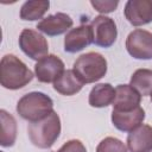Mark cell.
Here are the masks:
<instances>
[{
	"label": "cell",
	"mask_w": 152,
	"mask_h": 152,
	"mask_svg": "<svg viewBox=\"0 0 152 152\" xmlns=\"http://www.w3.org/2000/svg\"><path fill=\"white\" fill-rule=\"evenodd\" d=\"M33 78L32 71L15 55L8 53L0 62V83L4 88L17 90L24 88Z\"/></svg>",
	"instance_id": "1"
},
{
	"label": "cell",
	"mask_w": 152,
	"mask_h": 152,
	"mask_svg": "<svg viewBox=\"0 0 152 152\" xmlns=\"http://www.w3.org/2000/svg\"><path fill=\"white\" fill-rule=\"evenodd\" d=\"M61 119L57 112L52 110L46 118L30 122L27 134L31 142L39 148H50L61 134Z\"/></svg>",
	"instance_id": "2"
},
{
	"label": "cell",
	"mask_w": 152,
	"mask_h": 152,
	"mask_svg": "<svg viewBox=\"0 0 152 152\" xmlns=\"http://www.w3.org/2000/svg\"><path fill=\"white\" fill-rule=\"evenodd\" d=\"M15 109L24 120L36 122L46 118L53 110V101L42 91H31L19 99Z\"/></svg>",
	"instance_id": "3"
},
{
	"label": "cell",
	"mask_w": 152,
	"mask_h": 152,
	"mask_svg": "<svg viewBox=\"0 0 152 152\" xmlns=\"http://www.w3.org/2000/svg\"><path fill=\"white\" fill-rule=\"evenodd\" d=\"M72 70L83 83H94L107 74V61L99 52H87L74 62Z\"/></svg>",
	"instance_id": "4"
},
{
	"label": "cell",
	"mask_w": 152,
	"mask_h": 152,
	"mask_svg": "<svg viewBox=\"0 0 152 152\" xmlns=\"http://www.w3.org/2000/svg\"><path fill=\"white\" fill-rule=\"evenodd\" d=\"M19 48L31 59L39 61L49 53V44L46 38L32 28H24L18 39Z\"/></svg>",
	"instance_id": "5"
},
{
	"label": "cell",
	"mask_w": 152,
	"mask_h": 152,
	"mask_svg": "<svg viewBox=\"0 0 152 152\" xmlns=\"http://www.w3.org/2000/svg\"><path fill=\"white\" fill-rule=\"evenodd\" d=\"M126 50L135 59H152V32L135 28L126 38Z\"/></svg>",
	"instance_id": "6"
},
{
	"label": "cell",
	"mask_w": 152,
	"mask_h": 152,
	"mask_svg": "<svg viewBox=\"0 0 152 152\" xmlns=\"http://www.w3.org/2000/svg\"><path fill=\"white\" fill-rule=\"evenodd\" d=\"M93 30V43L101 48H110L118 37V28L114 19L107 15H97L90 23Z\"/></svg>",
	"instance_id": "7"
},
{
	"label": "cell",
	"mask_w": 152,
	"mask_h": 152,
	"mask_svg": "<svg viewBox=\"0 0 152 152\" xmlns=\"http://www.w3.org/2000/svg\"><path fill=\"white\" fill-rule=\"evenodd\" d=\"M64 71V63L56 55H48L34 65V76L42 83H53Z\"/></svg>",
	"instance_id": "8"
},
{
	"label": "cell",
	"mask_w": 152,
	"mask_h": 152,
	"mask_svg": "<svg viewBox=\"0 0 152 152\" xmlns=\"http://www.w3.org/2000/svg\"><path fill=\"white\" fill-rule=\"evenodd\" d=\"M124 14L133 26L150 24L152 23V0H128Z\"/></svg>",
	"instance_id": "9"
},
{
	"label": "cell",
	"mask_w": 152,
	"mask_h": 152,
	"mask_svg": "<svg viewBox=\"0 0 152 152\" xmlns=\"http://www.w3.org/2000/svg\"><path fill=\"white\" fill-rule=\"evenodd\" d=\"M93 43V30L90 24H82L66 32L64 38V51L75 53Z\"/></svg>",
	"instance_id": "10"
},
{
	"label": "cell",
	"mask_w": 152,
	"mask_h": 152,
	"mask_svg": "<svg viewBox=\"0 0 152 152\" xmlns=\"http://www.w3.org/2000/svg\"><path fill=\"white\" fill-rule=\"evenodd\" d=\"M112 124L121 132H132L145 120V110L139 106L132 110H112Z\"/></svg>",
	"instance_id": "11"
},
{
	"label": "cell",
	"mask_w": 152,
	"mask_h": 152,
	"mask_svg": "<svg viewBox=\"0 0 152 152\" xmlns=\"http://www.w3.org/2000/svg\"><path fill=\"white\" fill-rule=\"evenodd\" d=\"M74 21L70 15L63 12H57L55 14L48 15L46 18H43L38 24L37 27L38 31L53 37V36H59L65 33L66 31L69 32L71 30Z\"/></svg>",
	"instance_id": "12"
},
{
	"label": "cell",
	"mask_w": 152,
	"mask_h": 152,
	"mask_svg": "<svg viewBox=\"0 0 152 152\" xmlns=\"http://www.w3.org/2000/svg\"><path fill=\"white\" fill-rule=\"evenodd\" d=\"M129 152H152V126L140 125L127 135Z\"/></svg>",
	"instance_id": "13"
},
{
	"label": "cell",
	"mask_w": 152,
	"mask_h": 152,
	"mask_svg": "<svg viewBox=\"0 0 152 152\" xmlns=\"http://www.w3.org/2000/svg\"><path fill=\"white\" fill-rule=\"evenodd\" d=\"M140 101L141 95L131 84H119L112 104L115 110H132L140 106Z\"/></svg>",
	"instance_id": "14"
},
{
	"label": "cell",
	"mask_w": 152,
	"mask_h": 152,
	"mask_svg": "<svg viewBox=\"0 0 152 152\" xmlns=\"http://www.w3.org/2000/svg\"><path fill=\"white\" fill-rule=\"evenodd\" d=\"M84 83L78 78V76L74 72L72 69L65 70L55 82L53 89L64 96H72L76 95L83 88Z\"/></svg>",
	"instance_id": "15"
},
{
	"label": "cell",
	"mask_w": 152,
	"mask_h": 152,
	"mask_svg": "<svg viewBox=\"0 0 152 152\" xmlns=\"http://www.w3.org/2000/svg\"><path fill=\"white\" fill-rule=\"evenodd\" d=\"M115 97V88L109 83H99L94 86L89 93L88 102L94 108H104L113 103Z\"/></svg>",
	"instance_id": "16"
},
{
	"label": "cell",
	"mask_w": 152,
	"mask_h": 152,
	"mask_svg": "<svg viewBox=\"0 0 152 152\" xmlns=\"http://www.w3.org/2000/svg\"><path fill=\"white\" fill-rule=\"evenodd\" d=\"M0 121H1V131H0V145L2 147L13 146L17 139V121L14 116L5 109L0 110Z\"/></svg>",
	"instance_id": "17"
},
{
	"label": "cell",
	"mask_w": 152,
	"mask_h": 152,
	"mask_svg": "<svg viewBox=\"0 0 152 152\" xmlns=\"http://www.w3.org/2000/svg\"><path fill=\"white\" fill-rule=\"evenodd\" d=\"M50 7L49 0H33V1H26L23 4L20 8V19L26 21H33L42 19L43 15L46 13V11Z\"/></svg>",
	"instance_id": "18"
},
{
	"label": "cell",
	"mask_w": 152,
	"mask_h": 152,
	"mask_svg": "<svg viewBox=\"0 0 152 152\" xmlns=\"http://www.w3.org/2000/svg\"><path fill=\"white\" fill-rule=\"evenodd\" d=\"M129 84L141 95L148 96L152 94V70L151 69H138L132 76Z\"/></svg>",
	"instance_id": "19"
},
{
	"label": "cell",
	"mask_w": 152,
	"mask_h": 152,
	"mask_svg": "<svg viewBox=\"0 0 152 152\" xmlns=\"http://www.w3.org/2000/svg\"><path fill=\"white\" fill-rule=\"evenodd\" d=\"M96 152H128V148L120 139L107 137L99 142Z\"/></svg>",
	"instance_id": "20"
},
{
	"label": "cell",
	"mask_w": 152,
	"mask_h": 152,
	"mask_svg": "<svg viewBox=\"0 0 152 152\" xmlns=\"http://www.w3.org/2000/svg\"><path fill=\"white\" fill-rule=\"evenodd\" d=\"M90 5L95 8V11L104 15L107 13L114 12L119 5V1L118 0H91Z\"/></svg>",
	"instance_id": "21"
},
{
	"label": "cell",
	"mask_w": 152,
	"mask_h": 152,
	"mask_svg": "<svg viewBox=\"0 0 152 152\" xmlns=\"http://www.w3.org/2000/svg\"><path fill=\"white\" fill-rule=\"evenodd\" d=\"M57 152H87V148L81 140L71 139V140H68L66 142H64L57 150Z\"/></svg>",
	"instance_id": "22"
},
{
	"label": "cell",
	"mask_w": 152,
	"mask_h": 152,
	"mask_svg": "<svg viewBox=\"0 0 152 152\" xmlns=\"http://www.w3.org/2000/svg\"><path fill=\"white\" fill-rule=\"evenodd\" d=\"M151 102H152V94H151Z\"/></svg>",
	"instance_id": "23"
},
{
	"label": "cell",
	"mask_w": 152,
	"mask_h": 152,
	"mask_svg": "<svg viewBox=\"0 0 152 152\" xmlns=\"http://www.w3.org/2000/svg\"><path fill=\"white\" fill-rule=\"evenodd\" d=\"M1 152H4V151H1Z\"/></svg>",
	"instance_id": "24"
}]
</instances>
